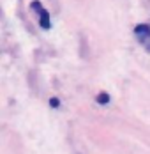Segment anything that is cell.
I'll return each instance as SVG.
<instances>
[{"instance_id": "cell-1", "label": "cell", "mask_w": 150, "mask_h": 154, "mask_svg": "<svg viewBox=\"0 0 150 154\" xmlns=\"http://www.w3.org/2000/svg\"><path fill=\"white\" fill-rule=\"evenodd\" d=\"M39 23H41V27H43V29H46V30L51 27V23H50V13H48L46 9H43V11H41V21H39Z\"/></svg>"}, {"instance_id": "cell-2", "label": "cell", "mask_w": 150, "mask_h": 154, "mask_svg": "<svg viewBox=\"0 0 150 154\" xmlns=\"http://www.w3.org/2000/svg\"><path fill=\"white\" fill-rule=\"evenodd\" d=\"M134 32L140 37H150V27L148 25H138L134 29Z\"/></svg>"}, {"instance_id": "cell-3", "label": "cell", "mask_w": 150, "mask_h": 154, "mask_svg": "<svg viewBox=\"0 0 150 154\" xmlns=\"http://www.w3.org/2000/svg\"><path fill=\"white\" fill-rule=\"evenodd\" d=\"M97 103H99V105H108V103H110V96L106 92H101L97 96Z\"/></svg>"}, {"instance_id": "cell-4", "label": "cell", "mask_w": 150, "mask_h": 154, "mask_svg": "<svg viewBox=\"0 0 150 154\" xmlns=\"http://www.w3.org/2000/svg\"><path fill=\"white\" fill-rule=\"evenodd\" d=\"M50 105H51V106H53V108H58L60 101H58V99H57V97H51V99H50Z\"/></svg>"}, {"instance_id": "cell-5", "label": "cell", "mask_w": 150, "mask_h": 154, "mask_svg": "<svg viewBox=\"0 0 150 154\" xmlns=\"http://www.w3.org/2000/svg\"><path fill=\"white\" fill-rule=\"evenodd\" d=\"M32 7H34V9H35V11H39V13H41V11H43V7H41V4H39V2H37V0H35V2H32Z\"/></svg>"}]
</instances>
